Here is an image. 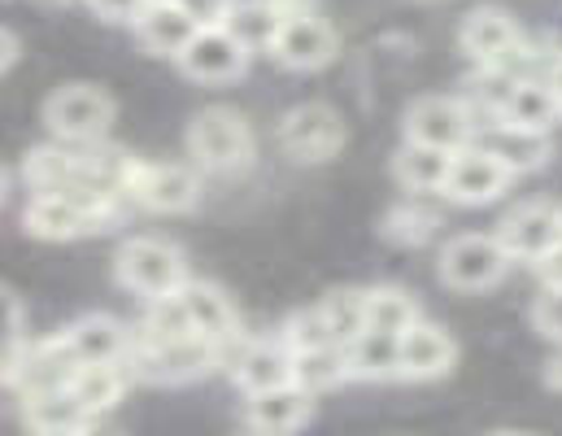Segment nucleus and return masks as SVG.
Wrapping results in <instances>:
<instances>
[{"label": "nucleus", "instance_id": "19", "mask_svg": "<svg viewBox=\"0 0 562 436\" xmlns=\"http://www.w3.org/2000/svg\"><path fill=\"white\" fill-rule=\"evenodd\" d=\"M232 376L245 389V398L283 389V384H292V349L280 336L276 340H245L232 354Z\"/></svg>", "mask_w": 562, "mask_h": 436}, {"label": "nucleus", "instance_id": "24", "mask_svg": "<svg viewBox=\"0 0 562 436\" xmlns=\"http://www.w3.org/2000/svg\"><path fill=\"white\" fill-rule=\"evenodd\" d=\"M127 380H132V362L79 367V371H75V380H70V393H75V402H79L92 420H101V415H110V411L123 402Z\"/></svg>", "mask_w": 562, "mask_h": 436}, {"label": "nucleus", "instance_id": "29", "mask_svg": "<svg viewBox=\"0 0 562 436\" xmlns=\"http://www.w3.org/2000/svg\"><path fill=\"white\" fill-rule=\"evenodd\" d=\"M22 354H26V310L18 292L0 284V380L4 384H13Z\"/></svg>", "mask_w": 562, "mask_h": 436}, {"label": "nucleus", "instance_id": "17", "mask_svg": "<svg viewBox=\"0 0 562 436\" xmlns=\"http://www.w3.org/2000/svg\"><path fill=\"white\" fill-rule=\"evenodd\" d=\"M314 415V398L296 384H283L271 393H254L245 402V428L254 436H296Z\"/></svg>", "mask_w": 562, "mask_h": 436}, {"label": "nucleus", "instance_id": "27", "mask_svg": "<svg viewBox=\"0 0 562 436\" xmlns=\"http://www.w3.org/2000/svg\"><path fill=\"white\" fill-rule=\"evenodd\" d=\"M493 157H502V166L515 175V170H532V166H541L546 157H550V141L546 136H537V132H524V127H510V123H497L488 136H484V145Z\"/></svg>", "mask_w": 562, "mask_h": 436}, {"label": "nucleus", "instance_id": "46", "mask_svg": "<svg viewBox=\"0 0 562 436\" xmlns=\"http://www.w3.org/2000/svg\"><path fill=\"white\" fill-rule=\"evenodd\" d=\"M92 436H105V433H92Z\"/></svg>", "mask_w": 562, "mask_h": 436}, {"label": "nucleus", "instance_id": "44", "mask_svg": "<svg viewBox=\"0 0 562 436\" xmlns=\"http://www.w3.org/2000/svg\"><path fill=\"white\" fill-rule=\"evenodd\" d=\"M48 4H66V0H48Z\"/></svg>", "mask_w": 562, "mask_h": 436}, {"label": "nucleus", "instance_id": "35", "mask_svg": "<svg viewBox=\"0 0 562 436\" xmlns=\"http://www.w3.org/2000/svg\"><path fill=\"white\" fill-rule=\"evenodd\" d=\"M532 318H537V327H541L550 340L562 345V284H546L537 310H532Z\"/></svg>", "mask_w": 562, "mask_h": 436}, {"label": "nucleus", "instance_id": "5", "mask_svg": "<svg viewBox=\"0 0 562 436\" xmlns=\"http://www.w3.org/2000/svg\"><path fill=\"white\" fill-rule=\"evenodd\" d=\"M349 141L340 110H331L327 101H301L280 119V145L288 157L314 166V161H331L340 157V148Z\"/></svg>", "mask_w": 562, "mask_h": 436}, {"label": "nucleus", "instance_id": "26", "mask_svg": "<svg viewBox=\"0 0 562 436\" xmlns=\"http://www.w3.org/2000/svg\"><path fill=\"white\" fill-rule=\"evenodd\" d=\"M419 305L415 297L397 284H375L367 289V327L371 332H389V336H406L419 323Z\"/></svg>", "mask_w": 562, "mask_h": 436}, {"label": "nucleus", "instance_id": "40", "mask_svg": "<svg viewBox=\"0 0 562 436\" xmlns=\"http://www.w3.org/2000/svg\"><path fill=\"white\" fill-rule=\"evenodd\" d=\"M546 380H550L554 389H562V354H559V358H554V362H550V371H546Z\"/></svg>", "mask_w": 562, "mask_h": 436}, {"label": "nucleus", "instance_id": "16", "mask_svg": "<svg viewBox=\"0 0 562 436\" xmlns=\"http://www.w3.org/2000/svg\"><path fill=\"white\" fill-rule=\"evenodd\" d=\"M462 48H467V57L480 66V70H502L515 53H519V26H515V18L510 13H502V9H475L467 22H462Z\"/></svg>", "mask_w": 562, "mask_h": 436}, {"label": "nucleus", "instance_id": "13", "mask_svg": "<svg viewBox=\"0 0 562 436\" xmlns=\"http://www.w3.org/2000/svg\"><path fill=\"white\" fill-rule=\"evenodd\" d=\"M61 340L79 367H110V362H132L136 336L114 318V314H83L70 327H61Z\"/></svg>", "mask_w": 562, "mask_h": 436}, {"label": "nucleus", "instance_id": "20", "mask_svg": "<svg viewBox=\"0 0 562 436\" xmlns=\"http://www.w3.org/2000/svg\"><path fill=\"white\" fill-rule=\"evenodd\" d=\"M458 362V345L440 323L419 318L402 336V380H440Z\"/></svg>", "mask_w": 562, "mask_h": 436}, {"label": "nucleus", "instance_id": "14", "mask_svg": "<svg viewBox=\"0 0 562 436\" xmlns=\"http://www.w3.org/2000/svg\"><path fill=\"white\" fill-rule=\"evenodd\" d=\"M179 301H183V310H188L192 332H196L201 340H210L223 358H227L232 345H240V314H236L232 297L218 289V284H210V280H188V284L179 289Z\"/></svg>", "mask_w": 562, "mask_h": 436}, {"label": "nucleus", "instance_id": "39", "mask_svg": "<svg viewBox=\"0 0 562 436\" xmlns=\"http://www.w3.org/2000/svg\"><path fill=\"white\" fill-rule=\"evenodd\" d=\"M541 280H546V284H562V236H559V245H554V254L541 262Z\"/></svg>", "mask_w": 562, "mask_h": 436}, {"label": "nucleus", "instance_id": "18", "mask_svg": "<svg viewBox=\"0 0 562 436\" xmlns=\"http://www.w3.org/2000/svg\"><path fill=\"white\" fill-rule=\"evenodd\" d=\"M22 424L31 436H92L101 420H92L70 389H48L22 398Z\"/></svg>", "mask_w": 562, "mask_h": 436}, {"label": "nucleus", "instance_id": "37", "mask_svg": "<svg viewBox=\"0 0 562 436\" xmlns=\"http://www.w3.org/2000/svg\"><path fill=\"white\" fill-rule=\"evenodd\" d=\"M276 9L280 22H292V18H305V13H318V0H267Z\"/></svg>", "mask_w": 562, "mask_h": 436}, {"label": "nucleus", "instance_id": "7", "mask_svg": "<svg viewBox=\"0 0 562 436\" xmlns=\"http://www.w3.org/2000/svg\"><path fill=\"white\" fill-rule=\"evenodd\" d=\"M218 362H223V354L201 336L132 349V371L153 384H188V380H201L205 371H214Z\"/></svg>", "mask_w": 562, "mask_h": 436}, {"label": "nucleus", "instance_id": "10", "mask_svg": "<svg viewBox=\"0 0 562 436\" xmlns=\"http://www.w3.org/2000/svg\"><path fill=\"white\" fill-rule=\"evenodd\" d=\"M249 48L227 31V26H214V31H196L192 44L179 53V70L196 83H232L249 70Z\"/></svg>", "mask_w": 562, "mask_h": 436}, {"label": "nucleus", "instance_id": "42", "mask_svg": "<svg viewBox=\"0 0 562 436\" xmlns=\"http://www.w3.org/2000/svg\"><path fill=\"white\" fill-rule=\"evenodd\" d=\"M148 4H175V0H148Z\"/></svg>", "mask_w": 562, "mask_h": 436}, {"label": "nucleus", "instance_id": "9", "mask_svg": "<svg viewBox=\"0 0 562 436\" xmlns=\"http://www.w3.org/2000/svg\"><path fill=\"white\" fill-rule=\"evenodd\" d=\"M471 136H475V119L453 97H419L406 110V141H415V145L458 153L471 145Z\"/></svg>", "mask_w": 562, "mask_h": 436}, {"label": "nucleus", "instance_id": "21", "mask_svg": "<svg viewBox=\"0 0 562 436\" xmlns=\"http://www.w3.org/2000/svg\"><path fill=\"white\" fill-rule=\"evenodd\" d=\"M497 114H502V123H510V127H524V132L546 136V132L562 119L559 83L515 79V88L506 92V101H502V110H497Z\"/></svg>", "mask_w": 562, "mask_h": 436}, {"label": "nucleus", "instance_id": "38", "mask_svg": "<svg viewBox=\"0 0 562 436\" xmlns=\"http://www.w3.org/2000/svg\"><path fill=\"white\" fill-rule=\"evenodd\" d=\"M18 53H22V44H18V35L9 31V26H0V75L18 62Z\"/></svg>", "mask_w": 562, "mask_h": 436}, {"label": "nucleus", "instance_id": "8", "mask_svg": "<svg viewBox=\"0 0 562 436\" xmlns=\"http://www.w3.org/2000/svg\"><path fill=\"white\" fill-rule=\"evenodd\" d=\"M127 197L153 214H183L201 197V179L183 161H136L127 179Z\"/></svg>", "mask_w": 562, "mask_h": 436}, {"label": "nucleus", "instance_id": "43", "mask_svg": "<svg viewBox=\"0 0 562 436\" xmlns=\"http://www.w3.org/2000/svg\"><path fill=\"white\" fill-rule=\"evenodd\" d=\"M493 436H528V433H493Z\"/></svg>", "mask_w": 562, "mask_h": 436}, {"label": "nucleus", "instance_id": "33", "mask_svg": "<svg viewBox=\"0 0 562 436\" xmlns=\"http://www.w3.org/2000/svg\"><path fill=\"white\" fill-rule=\"evenodd\" d=\"M280 340L292 349V354H314V349L336 345V336H331V327H327V318H323V310H318V305L296 310V314L283 323Z\"/></svg>", "mask_w": 562, "mask_h": 436}, {"label": "nucleus", "instance_id": "45", "mask_svg": "<svg viewBox=\"0 0 562 436\" xmlns=\"http://www.w3.org/2000/svg\"><path fill=\"white\" fill-rule=\"evenodd\" d=\"M559 92H562V79H559Z\"/></svg>", "mask_w": 562, "mask_h": 436}, {"label": "nucleus", "instance_id": "34", "mask_svg": "<svg viewBox=\"0 0 562 436\" xmlns=\"http://www.w3.org/2000/svg\"><path fill=\"white\" fill-rule=\"evenodd\" d=\"M201 31H214V26H227V18H232V9H236V0H175Z\"/></svg>", "mask_w": 562, "mask_h": 436}, {"label": "nucleus", "instance_id": "30", "mask_svg": "<svg viewBox=\"0 0 562 436\" xmlns=\"http://www.w3.org/2000/svg\"><path fill=\"white\" fill-rule=\"evenodd\" d=\"M318 310H323L340 349L367 332V289H331L318 301Z\"/></svg>", "mask_w": 562, "mask_h": 436}, {"label": "nucleus", "instance_id": "2", "mask_svg": "<svg viewBox=\"0 0 562 436\" xmlns=\"http://www.w3.org/2000/svg\"><path fill=\"white\" fill-rule=\"evenodd\" d=\"M188 153L196 157V166H205L214 175H240L254 166L258 141L240 110L210 105L188 123Z\"/></svg>", "mask_w": 562, "mask_h": 436}, {"label": "nucleus", "instance_id": "22", "mask_svg": "<svg viewBox=\"0 0 562 436\" xmlns=\"http://www.w3.org/2000/svg\"><path fill=\"white\" fill-rule=\"evenodd\" d=\"M349 380H402V336L389 332H362L345 345Z\"/></svg>", "mask_w": 562, "mask_h": 436}, {"label": "nucleus", "instance_id": "15", "mask_svg": "<svg viewBox=\"0 0 562 436\" xmlns=\"http://www.w3.org/2000/svg\"><path fill=\"white\" fill-rule=\"evenodd\" d=\"M510 170L502 166V157H493L488 148L467 145L453 153L449 161V179H445V197L458 205H488L506 192Z\"/></svg>", "mask_w": 562, "mask_h": 436}, {"label": "nucleus", "instance_id": "12", "mask_svg": "<svg viewBox=\"0 0 562 436\" xmlns=\"http://www.w3.org/2000/svg\"><path fill=\"white\" fill-rule=\"evenodd\" d=\"M559 236H562V210L550 205V201H528V205L510 210L502 219V232H497L506 258H528V262H546L554 254Z\"/></svg>", "mask_w": 562, "mask_h": 436}, {"label": "nucleus", "instance_id": "4", "mask_svg": "<svg viewBox=\"0 0 562 436\" xmlns=\"http://www.w3.org/2000/svg\"><path fill=\"white\" fill-rule=\"evenodd\" d=\"M44 123L66 145H101L114 127V97L97 83H61L44 101Z\"/></svg>", "mask_w": 562, "mask_h": 436}, {"label": "nucleus", "instance_id": "41", "mask_svg": "<svg viewBox=\"0 0 562 436\" xmlns=\"http://www.w3.org/2000/svg\"><path fill=\"white\" fill-rule=\"evenodd\" d=\"M4 192H9V170L0 166V201H4Z\"/></svg>", "mask_w": 562, "mask_h": 436}, {"label": "nucleus", "instance_id": "23", "mask_svg": "<svg viewBox=\"0 0 562 436\" xmlns=\"http://www.w3.org/2000/svg\"><path fill=\"white\" fill-rule=\"evenodd\" d=\"M196 31H201V26H196L179 4H148L144 18L136 22V35H140L144 48H148L153 57H175V62H179V53L192 44Z\"/></svg>", "mask_w": 562, "mask_h": 436}, {"label": "nucleus", "instance_id": "28", "mask_svg": "<svg viewBox=\"0 0 562 436\" xmlns=\"http://www.w3.org/2000/svg\"><path fill=\"white\" fill-rule=\"evenodd\" d=\"M349 380V362H345V349L340 345H327V349H314V354H292V384L305 389L310 398L336 389Z\"/></svg>", "mask_w": 562, "mask_h": 436}, {"label": "nucleus", "instance_id": "1", "mask_svg": "<svg viewBox=\"0 0 562 436\" xmlns=\"http://www.w3.org/2000/svg\"><path fill=\"white\" fill-rule=\"evenodd\" d=\"M119 201L110 192H92V188H61V192H31L26 210H22V227L35 241H79L101 232L105 223L119 219Z\"/></svg>", "mask_w": 562, "mask_h": 436}, {"label": "nucleus", "instance_id": "6", "mask_svg": "<svg viewBox=\"0 0 562 436\" xmlns=\"http://www.w3.org/2000/svg\"><path fill=\"white\" fill-rule=\"evenodd\" d=\"M506 249L497 236H480V232H462L440 249V280L458 292H484L506 276Z\"/></svg>", "mask_w": 562, "mask_h": 436}, {"label": "nucleus", "instance_id": "31", "mask_svg": "<svg viewBox=\"0 0 562 436\" xmlns=\"http://www.w3.org/2000/svg\"><path fill=\"white\" fill-rule=\"evenodd\" d=\"M280 26L283 22L276 18V9H271L267 0H236V9H232V18H227V31H232L249 53H258V48L271 53Z\"/></svg>", "mask_w": 562, "mask_h": 436}, {"label": "nucleus", "instance_id": "32", "mask_svg": "<svg viewBox=\"0 0 562 436\" xmlns=\"http://www.w3.org/2000/svg\"><path fill=\"white\" fill-rule=\"evenodd\" d=\"M436 227H440V214L431 205H423L419 197H411V201H402V205H393L384 214V236L393 245H406V249L427 245L436 236Z\"/></svg>", "mask_w": 562, "mask_h": 436}, {"label": "nucleus", "instance_id": "3", "mask_svg": "<svg viewBox=\"0 0 562 436\" xmlns=\"http://www.w3.org/2000/svg\"><path fill=\"white\" fill-rule=\"evenodd\" d=\"M114 276L140 301H161L188 284V262H183V249L170 245L166 236H132L114 254Z\"/></svg>", "mask_w": 562, "mask_h": 436}, {"label": "nucleus", "instance_id": "25", "mask_svg": "<svg viewBox=\"0 0 562 436\" xmlns=\"http://www.w3.org/2000/svg\"><path fill=\"white\" fill-rule=\"evenodd\" d=\"M449 161H453V153H440V148L406 141V145L393 153V175H397V183H402L406 192H415V197H423V192H445Z\"/></svg>", "mask_w": 562, "mask_h": 436}, {"label": "nucleus", "instance_id": "11", "mask_svg": "<svg viewBox=\"0 0 562 436\" xmlns=\"http://www.w3.org/2000/svg\"><path fill=\"white\" fill-rule=\"evenodd\" d=\"M336 53H340V31L323 13L283 22L276 44H271V57L288 70H323L336 62Z\"/></svg>", "mask_w": 562, "mask_h": 436}, {"label": "nucleus", "instance_id": "36", "mask_svg": "<svg viewBox=\"0 0 562 436\" xmlns=\"http://www.w3.org/2000/svg\"><path fill=\"white\" fill-rule=\"evenodd\" d=\"M101 22H119V26H136L148 9V0H83Z\"/></svg>", "mask_w": 562, "mask_h": 436}]
</instances>
